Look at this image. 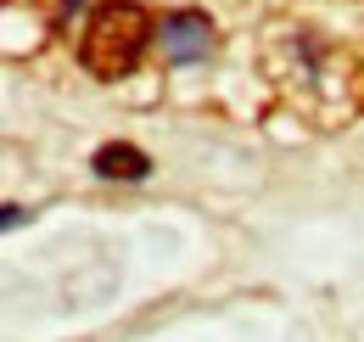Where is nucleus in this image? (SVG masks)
<instances>
[{"label":"nucleus","mask_w":364,"mask_h":342,"mask_svg":"<svg viewBox=\"0 0 364 342\" xmlns=\"http://www.w3.org/2000/svg\"><path fill=\"white\" fill-rule=\"evenodd\" d=\"M269 90L314 129H342L364 113V0H297L258 34Z\"/></svg>","instance_id":"nucleus-1"},{"label":"nucleus","mask_w":364,"mask_h":342,"mask_svg":"<svg viewBox=\"0 0 364 342\" xmlns=\"http://www.w3.org/2000/svg\"><path fill=\"white\" fill-rule=\"evenodd\" d=\"M151 34H157V23H151L146 6H135V0H107V6H95L90 23H85L79 62H85L90 79H124L146 56Z\"/></svg>","instance_id":"nucleus-2"},{"label":"nucleus","mask_w":364,"mask_h":342,"mask_svg":"<svg viewBox=\"0 0 364 342\" xmlns=\"http://www.w3.org/2000/svg\"><path fill=\"white\" fill-rule=\"evenodd\" d=\"M213 51V23H208V11H174V17H163V56L168 62H202Z\"/></svg>","instance_id":"nucleus-3"},{"label":"nucleus","mask_w":364,"mask_h":342,"mask_svg":"<svg viewBox=\"0 0 364 342\" xmlns=\"http://www.w3.org/2000/svg\"><path fill=\"white\" fill-rule=\"evenodd\" d=\"M95 174H107V180H146L151 174V157L129 146V140H112V146H101L95 152Z\"/></svg>","instance_id":"nucleus-4"}]
</instances>
